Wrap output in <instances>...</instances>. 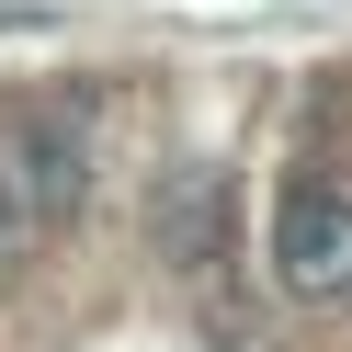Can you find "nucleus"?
Masks as SVG:
<instances>
[{"label":"nucleus","mask_w":352,"mask_h":352,"mask_svg":"<svg viewBox=\"0 0 352 352\" xmlns=\"http://www.w3.org/2000/svg\"><path fill=\"white\" fill-rule=\"evenodd\" d=\"M80 193H91V160H80V125L57 114H0V216L12 228H46V216H69Z\"/></svg>","instance_id":"1"},{"label":"nucleus","mask_w":352,"mask_h":352,"mask_svg":"<svg viewBox=\"0 0 352 352\" xmlns=\"http://www.w3.org/2000/svg\"><path fill=\"white\" fill-rule=\"evenodd\" d=\"M160 250L182 261V273H205V261H228V182H216V170H182V182H170Z\"/></svg>","instance_id":"3"},{"label":"nucleus","mask_w":352,"mask_h":352,"mask_svg":"<svg viewBox=\"0 0 352 352\" xmlns=\"http://www.w3.org/2000/svg\"><path fill=\"white\" fill-rule=\"evenodd\" d=\"M273 273L296 284V296H352V193L341 182L296 170V182L273 193Z\"/></svg>","instance_id":"2"},{"label":"nucleus","mask_w":352,"mask_h":352,"mask_svg":"<svg viewBox=\"0 0 352 352\" xmlns=\"http://www.w3.org/2000/svg\"><path fill=\"white\" fill-rule=\"evenodd\" d=\"M12 250H23V228H12V216H0V261H12Z\"/></svg>","instance_id":"4"}]
</instances>
